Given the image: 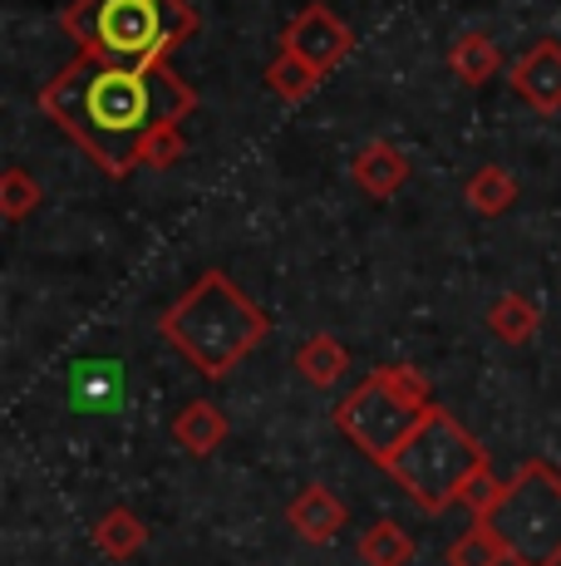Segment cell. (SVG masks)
Listing matches in <instances>:
<instances>
[{"label":"cell","mask_w":561,"mask_h":566,"mask_svg":"<svg viewBox=\"0 0 561 566\" xmlns=\"http://www.w3.org/2000/svg\"><path fill=\"white\" fill-rule=\"evenodd\" d=\"M40 108L84 148L104 172L124 178L144 163L154 128L182 124L198 108V90L158 64H114L80 54L40 90Z\"/></svg>","instance_id":"1"},{"label":"cell","mask_w":561,"mask_h":566,"mask_svg":"<svg viewBox=\"0 0 561 566\" xmlns=\"http://www.w3.org/2000/svg\"><path fill=\"white\" fill-rule=\"evenodd\" d=\"M158 331H163V340L192 369L218 379L266 340L272 321H266V311L256 306L226 271H202V276L163 311Z\"/></svg>","instance_id":"2"},{"label":"cell","mask_w":561,"mask_h":566,"mask_svg":"<svg viewBox=\"0 0 561 566\" xmlns=\"http://www.w3.org/2000/svg\"><path fill=\"white\" fill-rule=\"evenodd\" d=\"M60 25L80 54L114 64H158L188 35H198V10L188 0H70Z\"/></svg>","instance_id":"3"},{"label":"cell","mask_w":561,"mask_h":566,"mask_svg":"<svg viewBox=\"0 0 561 566\" xmlns=\"http://www.w3.org/2000/svg\"><path fill=\"white\" fill-rule=\"evenodd\" d=\"M488 468L483 443L453 419L448 409H428L419 419V429L399 443V453L384 463V473L414 497L424 513H444L448 503H458V493Z\"/></svg>","instance_id":"4"},{"label":"cell","mask_w":561,"mask_h":566,"mask_svg":"<svg viewBox=\"0 0 561 566\" xmlns=\"http://www.w3.org/2000/svg\"><path fill=\"white\" fill-rule=\"evenodd\" d=\"M478 517L493 527L512 566H561V473L552 463H522Z\"/></svg>","instance_id":"5"},{"label":"cell","mask_w":561,"mask_h":566,"mask_svg":"<svg viewBox=\"0 0 561 566\" xmlns=\"http://www.w3.org/2000/svg\"><path fill=\"white\" fill-rule=\"evenodd\" d=\"M424 413H428L424 405H414L409 395H399L380 369H370V375H364V385L350 389V395L336 405V429L360 453H370V459L384 468L399 453V443L419 429V419H424Z\"/></svg>","instance_id":"6"},{"label":"cell","mask_w":561,"mask_h":566,"mask_svg":"<svg viewBox=\"0 0 561 566\" xmlns=\"http://www.w3.org/2000/svg\"><path fill=\"white\" fill-rule=\"evenodd\" d=\"M354 45V35H350V25L336 15L330 6H306V10H296L290 15V25H286V35H280V50H296L300 60H310L320 74H330L336 64L350 54Z\"/></svg>","instance_id":"7"},{"label":"cell","mask_w":561,"mask_h":566,"mask_svg":"<svg viewBox=\"0 0 561 566\" xmlns=\"http://www.w3.org/2000/svg\"><path fill=\"white\" fill-rule=\"evenodd\" d=\"M517 99H527L537 114H561V40H537L507 74Z\"/></svg>","instance_id":"8"},{"label":"cell","mask_w":561,"mask_h":566,"mask_svg":"<svg viewBox=\"0 0 561 566\" xmlns=\"http://www.w3.org/2000/svg\"><path fill=\"white\" fill-rule=\"evenodd\" d=\"M350 178L360 182L364 198L384 202V198H394V192L409 182V154L399 144H390V138H374V144H364L360 154H354Z\"/></svg>","instance_id":"9"},{"label":"cell","mask_w":561,"mask_h":566,"mask_svg":"<svg viewBox=\"0 0 561 566\" xmlns=\"http://www.w3.org/2000/svg\"><path fill=\"white\" fill-rule=\"evenodd\" d=\"M286 517H290V527L300 532L306 542H316V547H326V542H336V532L345 527V507H340V497L330 493V488H306V493L296 497V503L286 507Z\"/></svg>","instance_id":"10"},{"label":"cell","mask_w":561,"mask_h":566,"mask_svg":"<svg viewBox=\"0 0 561 566\" xmlns=\"http://www.w3.org/2000/svg\"><path fill=\"white\" fill-rule=\"evenodd\" d=\"M226 413L218 405H208V399H192L188 409L172 419V439H178V449H188L192 459H212V453L226 443Z\"/></svg>","instance_id":"11"},{"label":"cell","mask_w":561,"mask_h":566,"mask_svg":"<svg viewBox=\"0 0 561 566\" xmlns=\"http://www.w3.org/2000/svg\"><path fill=\"white\" fill-rule=\"evenodd\" d=\"M448 70L458 74V84H468V90H483L493 74H502V50L493 45V35L473 30V35H458V45L448 50Z\"/></svg>","instance_id":"12"},{"label":"cell","mask_w":561,"mask_h":566,"mask_svg":"<svg viewBox=\"0 0 561 566\" xmlns=\"http://www.w3.org/2000/svg\"><path fill=\"white\" fill-rule=\"evenodd\" d=\"M94 547H99L109 562L138 557V552L148 547V527H144V517L128 513V507H109V513L94 522Z\"/></svg>","instance_id":"13"},{"label":"cell","mask_w":561,"mask_h":566,"mask_svg":"<svg viewBox=\"0 0 561 566\" xmlns=\"http://www.w3.org/2000/svg\"><path fill=\"white\" fill-rule=\"evenodd\" d=\"M345 365H350V350H345L336 335H310V340L296 350V375L316 389L336 385V379L345 375Z\"/></svg>","instance_id":"14"},{"label":"cell","mask_w":561,"mask_h":566,"mask_svg":"<svg viewBox=\"0 0 561 566\" xmlns=\"http://www.w3.org/2000/svg\"><path fill=\"white\" fill-rule=\"evenodd\" d=\"M326 80V74L316 70L310 60H300L296 50H280L272 64H266V90L276 94V99H286V104H300V99H310L316 94V84Z\"/></svg>","instance_id":"15"},{"label":"cell","mask_w":561,"mask_h":566,"mask_svg":"<svg viewBox=\"0 0 561 566\" xmlns=\"http://www.w3.org/2000/svg\"><path fill=\"white\" fill-rule=\"evenodd\" d=\"M463 198H468L473 212L483 217H502L507 207L517 202V178L507 168H498V163H483L478 172H473L468 182H463Z\"/></svg>","instance_id":"16"},{"label":"cell","mask_w":561,"mask_h":566,"mask_svg":"<svg viewBox=\"0 0 561 566\" xmlns=\"http://www.w3.org/2000/svg\"><path fill=\"white\" fill-rule=\"evenodd\" d=\"M537 325H542V311L527 296H498L488 311V331L498 335L502 345H532Z\"/></svg>","instance_id":"17"},{"label":"cell","mask_w":561,"mask_h":566,"mask_svg":"<svg viewBox=\"0 0 561 566\" xmlns=\"http://www.w3.org/2000/svg\"><path fill=\"white\" fill-rule=\"evenodd\" d=\"M360 557L370 566H409V562H414V537H409L394 517H380L374 527H364Z\"/></svg>","instance_id":"18"},{"label":"cell","mask_w":561,"mask_h":566,"mask_svg":"<svg viewBox=\"0 0 561 566\" xmlns=\"http://www.w3.org/2000/svg\"><path fill=\"white\" fill-rule=\"evenodd\" d=\"M498 562H507V552L483 517H473V527L448 547V566H498Z\"/></svg>","instance_id":"19"},{"label":"cell","mask_w":561,"mask_h":566,"mask_svg":"<svg viewBox=\"0 0 561 566\" xmlns=\"http://www.w3.org/2000/svg\"><path fill=\"white\" fill-rule=\"evenodd\" d=\"M35 207H40V182L30 178L25 168H6V172H0V212H6L10 222H25Z\"/></svg>","instance_id":"20"},{"label":"cell","mask_w":561,"mask_h":566,"mask_svg":"<svg viewBox=\"0 0 561 566\" xmlns=\"http://www.w3.org/2000/svg\"><path fill=\"white\" fill-rule=\"evenodd\" d=\"M182 154H188V144H182V124H163V128H154L148 134V144H144V168H172Z\"/></svg>","instance_id":"21"},{"label":"cell","mask_w":561,"mask_h":566,"mask_svg":"<svg viewBox=\"0 0 561 566\" xmlns=\"http://www.w3.org/2000/svg\"><path fill=\"white\" fill-rule=\"evenodd\" d=\"M498 493H502V483L493 478V468H483V473L458 493V503L473 507V513H483V507H493V497H498Z\"/></svg>","instance_id":"22"}]
</instances>
